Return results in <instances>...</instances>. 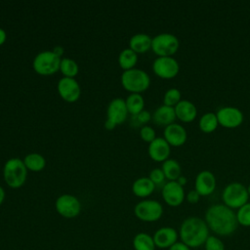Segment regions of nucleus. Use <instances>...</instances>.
I'll use <instances>...</instances> for the list:
<instances>
[{
	"label": "nucleus",
	"instance_id": "5701e85b",
	"mask_svg": "<svg viewBox=\"0 0 250 250\" xmlns=\"http://www.w3.org/2000/svg\"><path fill=\"white\" fill-rule=\"evenodd\" d=\"M127 110L130 114L137 115L144 110L145 100L143 96L139 93H131L125 100Z\"/></svg>",
	"mask_w": 250,
	"mask_h": 250
},
{
	"label": "nucleus",
	"instance_id": "f257e3e1",
	"mask_svg": "<svg viewBox=\"0 0 250 250\" xmlns=\"http://www.w3.org/2000/svg\"><path fill=\"white\" fill-rule=\"evenodd\" d=\"M205 222L209 229L222 236L230 235L238 226L236 214L225 204L211 205L206 211Z\"/></svg>",
	"mask_w": 250,
	"mask_h": 250
},
{
	"label": "nucleus",
	"instance_id": "9d476101",
	"mask_svg": "<svg viewBox=\"0 0 250 250\" xmlns=\"http://www.w3.org/2000/svg\"><path fill=\"white\" fill-rule=\"evenodd\" d=\"M56 211L63 218L72 219L81 212V203L79 199L71 194H62L55 202Z\"/></svg>",
	"mask_w": 250,
	"mask_h": 250
},
{
	"label": "nucleus",
	"instance_id": "f3484780",
	"mask_svg": "<svg viewBox=\"0 0 250 250\" xmlns=\"http://www.w3.org/2000/svg\"><path fill=\"white\" fill-rule=\"evenodd\" d=\"M164 139L172 146H181L187 142L188 133L185 127L174 122L165 127Z\"/></svg>",
	"mask_w": 250,
	"mask_h": 250
},
{
	"label": "nucleus",
	"instance_id": "6e6552de",
	"mask_svg": "<svg viewBox=\"0 0 250 250\" xmlns=\"http://www.w3.org/2000/svg\"><path fill=\"white\" fill-rule=\"evenodd\" d=\"M135 216L144 222H155L163 214V207L160 202L153 199H145L136 204Z\"/></svg>",
	"mask_w": 250,
	"mask_h": 250
},
{
	"label": "nucleus",
	"instance_id": "bb28decb",
	"mask_svg": "<svg viewBox=\"0 0 250 250\" xmlns=\"http://www.w3.org/2000/svg\"><path fill=\"white\" fill-rule=\"evenodd\" d=\"M198 126L199 129L206 134L212 133L214 132L217 127L219 126V122H218V118L216 113L214 112H206L205 114H203L198 121Z\"/></svg>",
	"mask_w": 250,
	"mask_h": 250
},
{
	"label": "nucleus",
	"instance_id": "f704fd0d",
	"mask_svg": "<svg viewBox=\"0 0 250 250\" xmlns=\"http://www.w3.org/2000/svg\"><path fill=\"white\" fill-rule=\"evenodd\" d=\"M151 114L149 113V111L144 109L143 111H141L140 113H138L137 115H134V118L136 119V121L138 122V124L143 125V124H146L150 119H151Z\"/></svg>",
	"mask_w": 250,
	"mask_h": 250
},
{
	"label": "nucleus",
	"instance_id": "58836bf2",
	"mask_svg": "<svg viewBox=\"0 0 250 250\" xmlns=\"http://www.w3.org/2000/svg\"><path fill=\"white\" fill-rule=\"evenodd\" d=\"M6 31L0 27V45H2L6 41Z\"/></svg>",
	"mask_w": 250,
	"mask_h": 250
},
{
	"label": "nucleus",
	"instance_id": "b1692460",
	"mask_svg": "<svg viewBox=\"0 0 250 250\" xmlns=\"http://www.w3.org/2000/svg\"><path fill=\"white\" fill-rule=\"evenodd\" d=\"M161 169L165 175V178L169 181H177L182 172L180 163L177 160L171 158L162 162Z\"/></svg>",
	"mask_w": 250,
	"mask_h": 250
},
{
	"label": "nucleus",
	"instance_id": "79ce46f5",
	"mask_svg": "<svg viewBox=\"0 0 250 250\" xmlns=\"http://www.w3.org/2000/svg\"><path fill=\"white\" fill-rule=\"evenodd\" d=\"M247 188V191H248V194H249V196H250V185L248 186V187H246Z\"/></svg>",
	"mask_w": 250,
	"mask_h": 250
},
{
	"label": "nucleus",
	"instance_id": "393cba45",
	"mask_svg": "<svg viewBox=\"0 0 250 250\" xmlns=\"http://www.w3.org/2000/svg\"><path fill=\"white\" fill-rule=\"evenodd\" d=\"M133 247L135 250H155L153 237L146 232H139L133 238Z\"/></svg>",
	"mask_w": 250,
	"mask_h": 250
},
{
	"label": "nucleus",
	"instance_id": "20e7f679",
	"mask_svg": "<svg viewBox=\"0 0 250 250\" xmlns=\"http://www.w3.org/2000/svg\"><path fill=\"white\" fill-rule=\"evenodd\" d=\"M122 86L131 93L146 91L150 84L149 75L143 69L131 68L124 70L121 75Z\"/></svg>",
	"mask_w": 250,
	"mask_h": 250
},
{
	"label": "nucleus",
	"instance_id": "ea45409f",
	"mask_svg": "<svg viewBox=\"0 0 250 250\" xmlns=\"http://www.w3.org/2000/svg\"><path fill=\"white\" fill-rule=\"evenodd\" d=\"M177 182L182 186V187H184V186H186L187 185V183H188V180H187V178L185 177V176H183V175H181L179 178H178V180H177Z\"/></svg>",
	"mask_w": 250,
	"mask_h": 250
},
{
	"label": "nucleus",
	"instance_id": "a211bd4d",
	"mask_svg": "<svg viewBox=\"0 0 250 250\" xmlns=\"http://www.w3.org/2000/svg\"><path fill=\"white\" fill-rule=\"evenodd\" d=\"M155 246L158 248H170L177 242L178 232L171 227H163L158 229L153 234Z\"/></svg>",
	"mask_w": 250,
	"mask_h": 250
},
{
	"label": "nucleus",
	"instance_id": "c9c22d12",
	"mask_svg": "<svg viewBox=\"0 0 250 250\" xmlns=\"http://www.w3.org/2000/svg\"><path fill=\"white\" fill-rule=\"evenodd\" d=\"M199 198H200V194L195 190V189H192V190H189L187 194V200L191 203V204H195L199 201Z\"/></svg>",
	"mask_w": 250,
	"mask_h": 250
},
{
	"label": "nucleus",
	"instance_id": "0eeeda50",
	"mask_svg": "<svg viewBox=\"0 0 250 250\" xmlns=\"http://www.w3.org/2000/svg\"><path fill=\"white\" fill-rule=\"evenodd\" d=\"M61 60L53 51H43L35 56L32 66L38 74L51 75L60 70Z\"/></svg>",
	"mask_w": 250,
	"mask_h": 250
},
{
	"label": "nucleus",
	"instance_id": "4c0bfd02",
	"mask_svg": "<svg viewBox=\"0 0 250 250\" xmlns=\"http://www.w3.org/2000/svg\"><path fill=\"white\" fill-rule=\"evenodd\" d=\"M52 51L59 57H61L63 54V48L62 46H56Z\"/></svg>",
	"mask_w": 250,
	"mask_h": 250
},
{
	"label": "nucleus",
	"instance_id": "f03ea898",
	"mask_svg": "<svg viewBox=\"0 0 250 250\" xmlns=\"http://www.w3.org/2000/svg\"><path fill=\"white\" fill-rule=\"evenodd\" d=\"M209 236V228L205 221L198 217H188L181 225L180 237L189 248L199 247Z\"/></svg>",
	"mask_w": 250,
	"mask_h": 250
},
{
	"label": "nucleus",
	"instance_id": "aec40b11",
	"mask_svg": "<svg viewBox=\"0 0 250 250\" xmlns=\"http://www.w3.org/2000/svg\"><path fill=\"white\" fill-rule=\"evenodd\" d=\"M152 120L155 124L159 126H168L176 120V113H175V108L172 106H168L165 104H162L158 106L153 114H152Z\"/></svg>",
	"mask_w": 250,
	"mask_h": 250
},
{
	"label": "nucleus",
	"instance_id": "39448f33",
	"mask_svg": "<svg viewBox=\"0 0 250 250\" xmlns=\"http://www.w3.org/2000/svg\"><path fill=\"white\" fill-rule=\"evenodd\" d=\"M222 199L224 204L230 209H239L248 202L249 194L247 188L237 182L230 183L224 188Z\"/></svg>",
	"mask_w": 250,
	"mask_h": 250
},
{
	"label": "nucleus",
	"instance_id": "7c9ffc66",
	"mask_svg": "<svg viewBox=\"0 0 250 250\" xmlns=\"http://www.w3.org/2000/svg\"><path fill=\"white\" fill-rule=\"evenodd\" d=\"M236 219L239 225L250 227V202H247L237 210Z\"/></svg>",
	"mask_w": 250,
	"mask_h": 250
},
{
	"label": "nucleus",
	"instance_id": "a19ab883",
	"mask_svg": "<svg viewBox=\"0 0 250 250\" xmlns=\"http://www.w3.org/2000/svg\"><path fill=\"white\" fill-rule=\"evenodd\" d=\"M4 199H5V190H4V188L0 186V205L3 203Z\"/></svg>",
	"mask_w": 250,
	"mask_h": 250
},
{
	"label": "nucleus",
	"instance_id": "2f4dec72",
	"mask_svg": "<svg viewBox=\"0 0 250 250\" xmlns=\"http://www.w3.org/2000/svg\"><path fill=\"white\" fill-rule=\"evenodd\" d=\"M204 245L205 250H225V245L223 241L214 235H209Z\"/></svg>",
	"mask_w": 250,
	"mask_h": 250
},
{
	"label": "nucleus",
	"instance_id": "473e14b6",
	"mask_svg": "<svg viewBox=\"0 0 250 250\" xmlns=\"http://www.w3.org/2000/svg\"><path fill=\"white\" fill-rule=\"evenodd\" d=\"M140 136H141L143 141H145L148 144H150L156 138L154 129L150 126H147V125L142 126V128L140 130Z\"/></svg>",
	"mask_w": 250,
	"mask_h": 250
},
{
	"label": "nucleus",
	"instance_id": "7ed1b4c3",
	"mask_svg": "<svg viewBox=\"0 0 250 250\" xmlns=\"http://www.w3.org/2000/svg\"><path fill=\"white\" fill-rule=\"evenodd\" d=\"M3 176L6 184L13 188H21L26 180L27 168L23 160L20 158H10L3 168Z\"/></svg>",
	"mask_w": 250,
	"mask_h": 250
},
{
	"label": "nucleus",
	"instance_id": "4468645a",
	"mask_svg": "<svg viewBox=\"0 0 250 250\" xmlns=\"http://www.w3.org/2000/svg\"><path fill=\"white\" fill-rule=\"evenodd\" d=\"M58 91L60 96L68 103L76 102L81 94L78 82L74 78L62 77L58 82Z\"/></svg>",
	"mask_w": 250,
	"mask_h": 250
},
{
	"label": "nucleus",
	"instance_id": "ddd939ff",
	"mask_svg": "<svg viewBox=\"0 0 250 250\" xmlns=\"http://www.w3.org/2000/svg\"><path fill=\"white\" fill-rule=\"evenodd\" d=\"M162 197L166 204L172 207L181 205L186 197L184 187L177 181H169L162 187Z\"/></svg>",
	"mask_w": 250,
	"mask_h": 250
},
{
	"label": "nucleus",
	"instance_id": "4be33fe9",
	"mask_svg": "<svg viewBox=\"0 0 250 250\" xmlns=\"http://www.w3.org/2000/svg\"><path fill=\"white\" fill-rule=\"evenodd\" d=\"M155 188V185L148 177H141L132 185V191L138 197H147Z\"/></svg>",
	"mask_w": 250,
	"mask_h": 250
},
{
	"label": "nucleus",
	"instance_id": "1a4fd4ad",
	"mask_svg": "<svg viewBox=\"0 0 250 250\" xmlns=\"http://www.w3.org/2000/svg\"><path fill=\"white\" fill-rule=\"evenodd\" d=\"M128 110L125 104V100L121 98H115L108 104L106 110V121L104 127L108 130L115 128L118 124L123 123L128 116Z\"/></svg>",
	"mask_w": 250,
	"mask_h": 250
},
{
	"label": "nucleus",
	"instance_id": "a878e982",
	"mask_svg": "<svg viewBox=\"0 0 250 250\" xmlns=\"http://www.w3.org/2000/svg\"><path fill=\"white\" fill-rule=\"evenodd\" d=\"M137 62H138V54L130 48H126L122 50L118 56V63L124 70L134 68Z\"/></svg>",
	"mask_w": 250,
	"mask_h": 250
},
{
	"label": "nucleus",
	"instance_id": "c756f323",
	"mask_svg": "<svg viewBox=\"0 0 250 250\" xmlns=\"http://www.w3.org/2000/svg\"><path fill=\"white\" fill-rule=\"evenodd\" d=\"M181 91L177 88L168 89L163 97V104L175 107L178 103L181 101Z\"/></svg>",
	"mask_w": 250,
	"mask_h": 250
},
{
	"label": "nucleus",
	"instance_id": "cd10ccee",
	"mask_svg": "<svg viewBox=\"0 0 250 250\" xmlns=\"http://www.w3.org/2000/svg\"><path fill=\"white\" fill-rule=\"evenodd\" d=\"M23 163H24L25 167H26L28 170L37 172V171L42 170V169L45 167V165H46V160H45V158H44L41 154L33 152V153L27 154V155L24 157Z\"/></svg>",
	"mask_w": 250,
	"mask_h": 250
},
{
	"label": "nucleus",
	"instance_id": "c85d7f7f",
	"mask_svg": "<svg viewBox=\"0 0 250 250\" xmlns=\"http://www.w3.org/2000/svg\"><path fill=\"white\" fill-rule=\"evenodd\" d=\"M60 70L64 75V77L74 78V76H76V74L78 73L79 67L74 60L69 58H63L61 60Z\"/></svg>",
	"mask_w": 250,
	"mask_h": 250
},
{
	"label": "nucleus",
	"instance_id": "f8f14e48",
	"mask_svg": "<svg viewBox=\"0 0 250 250\" xmlns=\"http://www.w3.org/2000/svg\"><path fill=\"white\" fill-rule=\"evenodd\" d=\"M219 125L228 129L240 126L243 122L242 111L235 106H223L216 112Z\"/></svg>",
	"mask_w": 250,
	"mask_h": 250
},
{
	"label": "nucleus",
	"instance_id": "dca6fc26",
	"mask_svg": "<svg viewBox=\"0 0 250 250\" xmlns=\"http://www.w3.org/2000/svg\"><path fill=\"white\" fill-rule=\"evenodd\" d=\"M148 155L149 157L157 162H164L169 159L171 153V146L166 142L164 138L156 137L148 145Z\"/></svg>",
	"mask_w": 250,
	"mask_h": 250
},
{
	"label": "nucleus",
	"instance_id": "423d86ee",
	"mask_svg": "<svg viewBox=\"0 0 250 250\" xmlns=\"http://www.w3.org/2000/svg\"><path fill=\"white\" fill-rule=\"evenodd\" d=\"M180 47V40L172 33H159L152 38L151 49L158 57H172Z\"/></svg>",
	"mask_w": 250,
	"mask_h": 250
},
{
	"label": "nucleus",
	"instance_id": "e433bc0d",
	"mask_svg": "<svg viewBox=\"0 0 250 250\" xmlns=\"http://www.w3.org/2000/svg\"><path fill=\"white\" fill-rule=\"evenodd\" d=\"M169 250H190L188 246H187L183 242H176L174 245H172Z\"/></svg>",
	"mask_w": 250,
	"mask_h": 250
},
{
	"label": "nucleus",
	"instance_id": "6ab92c4d",
	"mask_svg": "<svg viewBox=\"0 0 250 250\" xmlns=\"http://www.w3.org/2000/svg\"><path fill=\"white\" fill-rule=\"evenodd\" d=\"M174 108L176 117L185 123L193 121L197 115L195 104L188 100H181Z\"/></svg>",
	"mask_w": 250,
	"mask_h": 250
},
{
	"label": "nucleus",
	"instance_id": "9b49d317",
	"mask_svg": "<svg viewBox=\"0 0 250 250\" xmlns=\"http://www.w3.org/2000/svg\"><path fill=\"white\" fill-rule=\"evenodd\" d=\"M153 72L160 78L172 79L180 71V64L173 57H157L152 62Z\"/></svg>",
	"mask_w": 250,
	"mask_h": 250
},
{
	"label": "nucleus",
	"instance_id": "72a5a7b5",
	"mask_svg": "<svg viewBox=\"0 0 250 250\" xmlns=\"http://www.w3.org/2000/svg\"><path fill=\"white\" fill-rule=\"evenodd\" d=\"M152 183L155 185V186H158V185H162L165 181V175L162 171L161 168H154L150 171L149 173V177H148Z\"/></svg>",
	"mask_w": 250,
	"mask_h": 250
},
{
	"label": "nucleus",
	"instance_id": "412c9836",
	"mask_svg": "<svg viewBox=\"0 0 250 250\" xmlns=\"http://www.w3.org/2000/svg\"><path fill=\"white\" fill-rule=\"evenodd\" d=\"M152 38L146 33H137L129 40V48L137 54L145 53L151 49Z\"/></svg>",
	"mask_w": 250,
	"mask_h": 250
},
{
	"label": "nucleus",
	"instance_id": "2eb2a0df",
	"mask_svg": "<svg viewBox=\"0 0 250 250\" xmlns=\"http://www.w3.org/2000/svg\"><path fill=\"white\" fill-rule=\"evenodd\" d=\"M216 188V178L214 174L209 170L200 171L194 182V189L200 194V196H207Z\"/></svg>",
	"mask_w": 250,
	"mask_h": 250
}]
</instances>
